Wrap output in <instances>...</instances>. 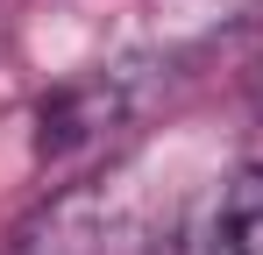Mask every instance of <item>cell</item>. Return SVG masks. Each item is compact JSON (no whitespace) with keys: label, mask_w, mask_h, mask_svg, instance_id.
<instances>
[{"label":"cell","mask_w":263,"mask_h":255,"mask_svg":"<svg viewBox=\"0 0 263 255\" xmlns=\"http://www.w3.org/2000/svg\"><path fill=\"white\" fill-rule=\"evenodd\" d=\"M121 114H128V85L114 78V71H92V78L57 85L43 107H36V156H43V163L79 156V149H92L100 135H114Z\"/></svg>","instance_id":"1"}]
</instances>
